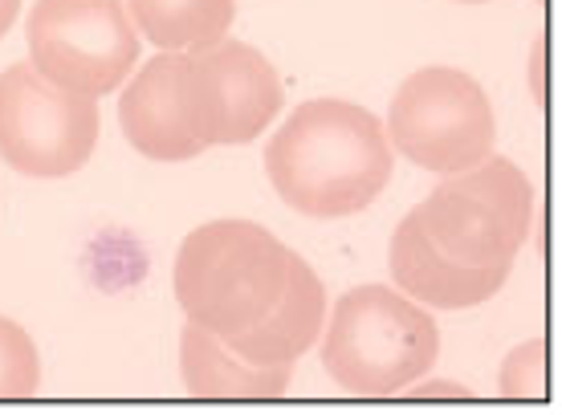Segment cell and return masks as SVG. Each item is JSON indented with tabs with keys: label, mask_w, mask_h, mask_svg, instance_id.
Instances as JSON below:
<instances>
[{
	"label": "cell",
	"mask_w": 562,
	"mask_h": 415,
	"mask_svg": "<svg viewBox=\"0 0 562 415\" xmlns=\"http://www.w3.org/2000/svg\"><path fill=\"white\" fill-rule=\"evenodd\" d=\"M266 171L294 212L338 221L383 195L392 180V143L367 106L310 98L269 138Z\"/></svg>",
	"instance_id": "6da1fadb"
},
{
	"label": "cell",
	"mask_w": 562,
	"mask_h": 415,
	"mask_svg": "<svg viewBox=\"0 0 562 415\" xmlns=\"http://www.w3.org/2000/svg\"><path fill=\"white\" fill-rule=\"evenodd\" d=\"M294 253L254 221H209L183 236L171 290L183 318L233 338L278 305Z\"/></svg>",
	"instance_id": "7a4b0ae2"
},
{
	"label": "cell",
	"mask_w": 562,
	"mask_h": 415,
	"mask_svg": "<svg viewBox=\"0 0 562 415\" xmlns=\"http://www.w3.org/2000/svg\"><path fill=\"white\" fill-rule=\"evenodd\" d=\"M440 330L432 314L392 285H355L335 302L323 367L351 395H395L432 371Z\"/></svg>",
	"instance_id": "3957f363"
},
{
	"label": "cell",
	"mask_w": 562,
	"mask_h": 415,
	"mask_svg": "<svg viewBox=\"0 0 562 415\" xmlns=\"http://www.w3.org/2000/svg\"><path fill=\"white\" fill-rule=\"evenodd\" d=\"M424 236L461 265H514L535 228V188L506 155L445 176L412 208Z\"/></svg>",
	"instance_id": "277c9868"
},
{
	"label": "cell",
	"mask_w": 562,
	"mask_h": 415,
	"mask_svg": "<svg viewBox=\"0 0 562 415\" xmlns=\"http://www.w3.org/2000/svg\"><path fill=\"white\" fill-rule=\"evenodd\" d=\"M383 135L408 164L457 176L493 155L497 119L477 78L452 66H424L395 90Z\"/></svg>",
	"instance_id": "5b68a950"
},
{
	"label": "cell",
	"mask_w": 562,
	"mask_h": 415,
	"mask_svg": "<svg viewBox=\"0 0 562 415\" xmlns=\"http://www.w3.org/2000/svg\"><path fill=\"white\" fill-rule=\"evenodd\" d=\"M29 66L82 98H106L139 61V29L123 0H33Z\"/></svg>",
	"instance_id": "8992f818"
},
{
	"label": "cell",
	"mask_w": 562,
	"mask_h": 415,
	"mask_svg": "<svg viewBox=\"0 0 562 415\" xmlns=\"http://www.w3.org/2000/svg\"><path fill=\"white\" fill-rule=\"evenodd\" d=\"M99 98L54 86L21 61L0 74V164L33 180H61L99 147Z\"/></svg>",
	"instance_id": "52a82bcc"
},
{
	"label": "cell",
	"mask_w": 562,
	"mask_h": 415,
	"mask_svg": "<svg viewBox=\"0 0 562 415\" xmlns=\"http://www.w3.org/2000/svg\"><path fill=\"white\" fill-rule=\"evenodd\" d=\"M180 102L200 152L254 143L281 111L278 69L261 49L225 37L212 49L180 54Z\"/></svg>",
	"instance_id": "ba28073f"
},
{
	"label": "cell",
	"mask_w": 562,
	"mask_h": 415,
	"mask_svg": "<svg viewBox=\"0 0 562 415\" xmlns=\"http://www.w3.org/2000/svg\"><path fill=\"white\" fill-rule=\"evenodd\" d=\"M392 281L400 293H408L412 302L424 310H469L497 298L514 265H461L445 257L432 240L424 236L416 216H404L400 228L392 233Z\"/></svg>",
	"instance_id": "9c48e42d"
},
{
	"label": "cell",
	"mask_w": 562,
	"mask_h": 415,
	"mask_svg": "<svg viewBox=\"0 0 562 415\" xmlns=\"http://www.w3.org/2000/svg\"><path fill=\"white\" fill-rule=\"evenodd\" d=\"M119 126L127 143L155 164L196 159L200 143L188 131L180 102V54H159L139 66L131 86L119 98Z\"/></svg>",
	"instance_id": "30bf717a"
},
{
	"label": "cell",
	"mask_w": 562,
	"mask_h": 415,
	"mask_svg": "<svg viewBox=\"0 0 562 415\" xmlns=\"http://www.w3.org/2000/svg\"><path fill=\"white\" fill-rule=\"evenodd\" d=\"M323 326H326L323 281H318V273L294 253L278 305L257 322L254 330L233 334L225 343L233 346L245 362H254V367H294L310 346H314V338L323 334Z\"/></svg>",
	"instance_id": "8fae6325"
},
{
	"label": "cell",
	"mask_w": 562,
	"mask_h": 415,
	"mask_svg": "<svg viewBox=\"0 0 562 415\" xmlns=\"http://www.w3.org/2000/svg\"><path fill=\"white\" fill-rule=\"evenodd\" d=\"M180 374L196 400H278L294 367H254L221 334L188 322L180 334Z\"/></svg>",
	"instance_id": "7c38bea8"
},
{
	"label": "cell",
	"mask_w": 562,
	"mask_h": 415,
	"mask_svg": "<svg viewBox=\"0 0 562 415\" xmlns=\"http://www.w3.org/2000/svg\"><path fill=\"white\" fill-rule=\"evenodd\" d=\"M143 42L164 54L212 49L237 21V0H123Z\"/></svg>",
	"instance_id": "4fadbf2b"
},
{
	"label": "cell",
	"mask_w": 562,
	"mask_h": 415,
	"mask_svg": "<svg viewBox=\"0 0 562 415\" xmlns=\"http://www.w3.org/2000/svg\"><path fill=\"white\" fill-rule=\"evenodd\" d=\"M42 383L37 346L13 318L0 314V400H29Z\"/></svg>",
	"instance_id": "5bb4252c"
},
{
	"label": "cell",
	"mask_w": 562,
	"mask_h": 415,
	"mask_svg": "<svg viewBox=\"0 0 562 415\" xmlns=\"http://www.w3.org/2000/svg\"><path fill=\"white\" fill-rule=\"evenodd\" d=\"M547 346H542V338H535V343L518 346L514 355L506 359V367H502V391L506 395H526V400H538L542 395V388H547Z\"/></svg>",
	"instance_id": "9a60e30c"
},
{
	"label": "cell",
	"mask_w": 562,
	"mask_h": 415,
	"mask_svg": "<svg viewBox=\"0 0 562 415\" xmlns=\"http://www.w3.org/2000/svg\"><path fill=\"white\" fill-rule=\"evenodd\" d=\"M416 395H424V400H469V388H461V383H420Z\"/></svg>",
	"instance_id": "2e32d148"
},
{
	"label": "cell",
	"mask_w": 562,
	"mask_h": 415,
	"mask_svg": "<svg viewBox=\"0 0 562 415\" xmlns=\"http://www.w3.org/2000/svg\"><path fill=\"white\" fill-rule=\"evenodd\" d=\"M16 13H21V0H0V37L13 29Z\"/></svg>",
	"instance_id": "e0dca14e"
},
{
	"label": "cell",
	"mask_w": 562,
	"mask_h": 415,
	"mask_svg": "<svg viewBox=\"0 0 562 415\" xmlns=\"http://www.w3.org/2000/svg\"><path fill=\"white\" fill-rule=\"evenodd\" d=\"M457 4H485V0H457Z\"/></svg>",
	"instance_id": "ac0fdd59"
}]
</instances>
